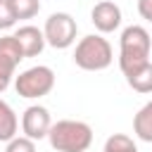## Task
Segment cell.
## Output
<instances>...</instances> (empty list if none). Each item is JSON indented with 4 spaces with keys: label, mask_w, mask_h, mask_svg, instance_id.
I'll return each mask as SVG.
<instances>
[{
    "label": "cell",
    "mask_w": 152,
    "mask_h": 152,
    "mask_svg": "<svg viewBox=\"0 0 152 152\" xmlns=\"http://www.w3.org/2000/svg\"><path fill=\"white\" fill-rule=\"evenodd\" d=\"M124 76H126V83L135 93H142V95H150L152 93V62H145V64L135 66L133 71H128Z\"/></svg>",
    "instance_id": "30bf717a"
},
{
    "label": "cell",
    "mask_w": 152,
    "mask_h": 152,
    "mask_svg": "<svg viewBox=\"0 0 152 152\" xmlns=\"http://www.w3.org/2000/svg\"><path fill=\"white\" fill-rule=\"evenodd\" d=\"M17 21L19 19H33L40 12V0H10Z\"/></svg>",
    "instance_id": "5bb4252c"
},
{
    "label": "cell",
    "mask_w": 152,
    "mask_h": 152,
    "mask_svg": "<svg viewBox=\"0 0 152 152\" xmlns=\"http://www.w3.org/2000/svg\"><path fill=\"white\" fill-rule=\"evenodd\" d=\"M50 126H52V119H50V112L43 104H31V107L24 109V114H21V131H24L26 138L43 140V138H48Z\"/></svg>",
    "instance_id": "8992f818"
},
{
    "label": "cell",
    "mask_w": 152,
    "mask_h": 152,
    "mask_svg": "<svg viewBox=\"0 0 152 152\" xmlns=\"http://www.w3.org/2000/svg\"><path fill=\"white\" fill-rule=\"evenodd\" d=\"M138 14L152 24V0H138Z\"/></svg>",
    "instance_id": "e0dca14e"
},
{
    "label": "cell",
    "mask_w": 152,
    "mask_h": 152,
    "mask_svg": "<svg viewBox=\"0 0 152 152\" xmlns=\"http://www.w3.org/2000/svg\"><path fill=\"white\" fill-rule=\"evenodd\" d=\"M48 140L57 152H86L93 142V128L86 121L62 119L50 126Z\"/></svg>",
    "instance_id": "7a4b0ae2"
},
{
    "label": "cell",
    "mask_w": 152,
    "mask_h": 152,
    "mask_svg": "<svg viewBox=\"0 0 152 152\" xmlns=\"http://www.w3.org/2000/svg\"><path fill=\"white\" fill-rule=\"evenodd\" d=\"M114 59V52H112V45L107 38L97 36V33H90V36H83L78 43H76V50H74V64L83 71H102L112 64Z\"/></svg>",
    "instance_id": "3957f363"
},
{
    "label": "cell",
    "mask_w": 152,
    "mask_h": 152,
    "mask_svg": "<svg viewBox=\"0 0 152 152\" xmlns=\"http://www.w3.org/2000/svg\"><path fill=\"white\" fill-rule=\"evenodd\" d=\"M14 38H17L19 48H21L24 57H38V55L43 52V48L48 45V43H45V33H43L38 26H31V24L19 26V28L14 31Z\"/></svg>",
    "instance_id": "9c48e42d"
},
{
    "label": "cell",
    "mask_w": 152,
    "mask_h": 152,
    "mask_svg": "<svg viewBox=\"0 0 152 152\" xmlns=\"http://www.w3.org/2000/svg\"><path fill=\"white\" fill-rule=\"evenodd\" d=\"M90 21L100 33H112L121 26V7L112 0H100L90 10Z\"/></svg>",
    "instance_id": "52a82bcc"
},
{
    "label": "cell",
    "mask_w": 152,
    "mask_h": 152,
    "mask_svg": "<svg viewBox=\"0 0 152 152\" xmlns=\"http://www.w3.org/2000/svg\"><path fill=\"white\" fill-rule=\"evenodd\" d=\"M5 152H36V140H31L26 135H14L7 142Z\"/></svg>",
    "instance_id": "9a60e30c"
},
{
    "label": "cell",
    "mask_w": 152,
    "mask_h": 152,
    "mask_svg": "<svg viewBox=\"0 0 152 152\" xmlns=\"http://www.w3.org/2000/svg\"><path fill=\"white\" fill-rule=\"evenodd\" d=\"M17 128H19V119L14 109L10 107V102L0 100V142H10L17 135Z\"/></svg>",
    "instance_id": "7c38bea8"
},
{
    "label": "cell",
    "mask_w": 152,
    "mask_h": 152,
    "mask_svg": "<svg viewBox=\"0 0 152 152\" xmlns=\"http://www.w3.org/2000/svg\"><path fill=\"white\" fill-rule=\"evenodd\" d=\"M21 59H26V57H24V52H21L17 38H14V33L12 36H2L0 38V81L12 83L14 69H17V64Z\"/></svg>",
    "instance_id": "ba28073f"
},
{
    "label": "cell",
    "mask_w": 152,
    "mask_h": 152,
    "mask_svg": "<svg viewBox=\"0 0 152 152\" xmlns=\"http://www.w3.org/2000/svg\"><path fill=\"white\" fill-rule=\"evenodd\" d=\"M102 152H138V145L133 142V138H128L124 133H114L104 140Z\"/></svg>",
    "instance_id": "4fadbf2b"
},
{
    "label": "cell",
    "mask_w": 152,
    "mask_h": 152,
    "mask_svg": "<svg viewBox=\"0 0 152 152\" xmlns=\"http://www.w3.org/2000/svg\"><path fill=\"white\" fill-rule=\"evenodd\" d=\"M133 133L142 142H152V100L145 102L133 116Z\"/></svg>",
    "instance_id": "8fae6325"
},
{
    "label": "cell",
    "mask_w": 152,
    "mask_h": 152,
    "mask_svg": "<svg viewBox=\"0 0 152 152\" xmlns=\"http://www.w3.org/2000/svg\"><path fill=\"white\" fill-rule=\"evenodd\" d=\"M17 24V17H14V10H12V2L10 0H0V31H7Z\"/></svg>",
    "instance_id": "2e32d148"
},
{
    "label": "cell",
    "mask_w": 152,
    "mask_h": 152,
    "mask_svg": "<svg viewBox=\"0 0 152 152\" xmlns=\"http://www.w3.org/2000/svg\"><path fill=\"white\" fill-rule=\"evenodd\" d=\"M76 31H78V24L69 12H52L45 19V26H43L45 43L55 50L71 48L74 40H76Z\"/></svg>",
    "instance_id": "5b68a950"
},
{
    "label": "cell",
    "mask_w": 152,
    "mask_h": 152,
    "mask_svg": "<svg viewBox=\"0 0 152 152\" xmlns=\"http://www.w3.org/2000/svg\"><path fill=\"white\" fill-rule=\"evenodd\" d=\"M150 50H152V38H150L147 28L140 24L126 26L119 38V69H121V74H128L135 66L150 62Z\"/></svg>",
    "instance_id": "6da1fadb"
},
{
    "label": "cell",
    "mask_w": 152,
    "mask_h": 152,
    "mask_svg": "<svg viewBox=\"0 0 152 152\" xmlns=\"http://www.w3.org/2000/svg\"><path fill=\"white\" fill-rule=\"evenodd\" d=\"M14 88H17V95L26 100H38L55 88V71L45 64L24 69L19 76H14Z\"/></svg>",
    "instance_id": "277c9868"
}]
</instances>
